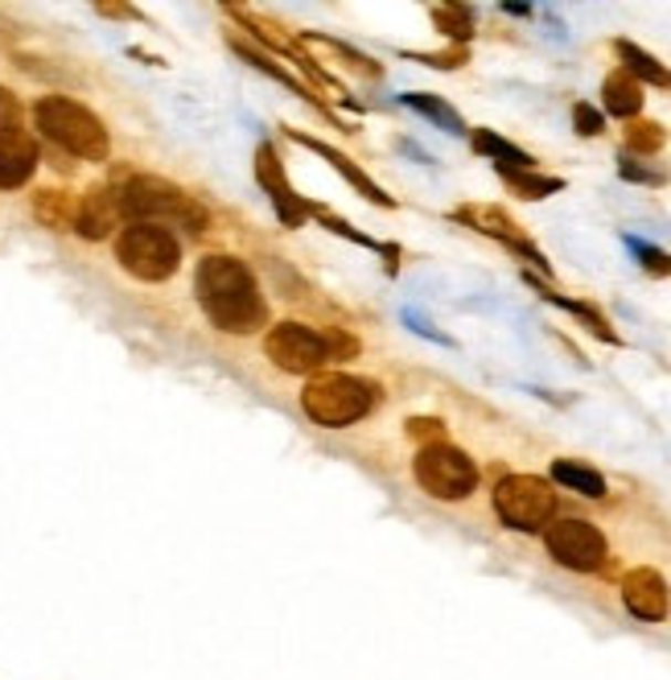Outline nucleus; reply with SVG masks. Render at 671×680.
<instances>
[{
    "label": "nucleus",
    "mask_w": 671,
    "mask_h": 680,
    "mask_svg": "<svg viewBox=\"0 0 671 680\" xmlns=\"http://www.w3.org/2000/svg\"><path fill=\"white\" fill-rule=\"evenodd\" d=\"M195 293L207 317L227 334H252L264 326V297L252 272L235 257H207L195 272Z\"/></svg>",
    "instance_id": "nucleus-1"
},
{
    "label": "nucleus",
    "mask_w": 671,
    "mask_h": 680,
    "mask_svg": "<svg viewBox=\"0 0 671 680\" xmlns=\"http://www.w3.org/2000/svg\"><path fill=\"white\" fill-rule=\"evenodd\" d=\"M33 124L42 128V136L59 149L75 153L83 161H104L112 140H107V128L99 124L95 112H87L75 100H62V95H45L33 107Z\"/></svg>",
    "instance_id": "nucleus-2"
},
{
    "label": "nucleus",
    "mask_w": 671,
    "mask_h": 680,
    "mask_svg": "<svg viewBox=\"0 0 671 680\" xmlns=\"http://www.w3.org/2000/svg\"><path fill=\"white\" fill-rule=\"evenodd\" d=\"M379 393L375 384L358 376H314L301 393V408L310 412V421L326 425V429H346V425L363 421L375 408Z\"/></svg>",
    "instance_id": "nucleus-3"
},
{
    "label": "nucleus",
    "mask_w": 671,
    "mask_h": 680,
    "mask_svg": "<svg viewBox=\"0 0 671 680\" xmlns=\"http://www.w3.org/2000/svg\"><path fill=\"white\" fill-rule=\"evenodd\" d=\"M119 215H128L133 223H186L190 231L207 227V215L190 195H181L178 186L161 178H133L119 190Z\"/></svg>",
    "instance_id": "nucleus-4"
},
{
    "label": "nucleus",
    "mask_w": 671,
    "mask_h": 680,
    "mask_svg": "<svg viewBox=\"0 0 671 680\" xmlns=\"http://www.w3.org/2000/svg\"><path fill=\"white\" fill-rule=\"evenodd\" d=\"M412 474L424 495L441 499V503H458V499H470L478 491V467L474 458L449 441H433V446H420L417 462H412Z\"/></svg>",
    "instance_id": "nucleus-5"
},
{
    "label": "nucleus",
    "mask_w": 671,
    "mask_h": 680,
    "mask_svg": "<svg viewBox=\"0 0 671 680\" xmlns=\"http://www.w3.org/2000/svg\"><path fill=\"white\" fill-rule=\"evenodd\" d=\"M116 260L133 272L136 281H169L181 264V248L165 227L133 223L119 231Z\"/></svg>",
    "instance_id": "nucleus-6"
},
{
    "label": "nucleus",
    "mask_w": 671,
    "mask_h": 680,
    "mask_svg": "<svg viewBox=\"0 0 671 680\" xmlns=\"http://www.w3.org/2000/svg\"><path fill=\"white\" fill-rule=\"evenodd\" d=\"M494 512L515 532H544L553 524L556 491L539 474H507L494 487Z\"/></svg>",
    "instance_id": "nucleus-7"
},
{
    "label": "nucleus",
    "mask_w": 671,
    "mask_h": 680,
    "mask_svg": "<svg viewBox=\"0 0 671 680\" xmlns=\"http://www.w3.org/2000/svg\"><path fill=\"white\" fill-rule=\"evenodd\" d=\"M264 355H269L281 372L289 376H317L334 355H329L326 334L310 331L301 322H281L272 326V334L264 338Z\"/></svg>",
    "instance_id": "nucleus-8"
},
{
    "label": "nucleus",
    "mask_w": 671,
    "mask_h": 680,
    "mask_svg": "<svg viewBox=\"0 0 671 680\" xmlns=\"http://www.w3.org/2000/svg\"><path fill=\"white\" fill-rule=\"evenodd\" d=\"M544 544H548V553H553L556 565H565L573 574H594L606 565L610 557V548H606V536L597 524L589 520H553L548 529H544Z\"/></svg>",
    "instance_id": "nucleus-9"
},
{
    "label": "nucleus",
    "mask_w": 671,
    "mask_h": 680,
    "mask_svg": "<svg viewBox=\"0 0 671 680\" xmlns=\"http://www.w3.org/2000/svg\"><path fill=\"white\" fill-rule=\"evenodd\" d=\"M622 603H627V610L635 615V619L642 623H663L671 610V589L668 582H663V574H656V569H630L627 577H622Z\"/></svg>",
    "instance_id": "nucleus-10"
},
{
    "label": "nucleus",
    "mask_w": 671,
    "mask_h": 680,
    "mask_svg": "<svg viewBox=\"0 0 671 680\" xmlns=\"http://www.w3.org/2000/svg\"><path fill=\"white\" fill-rule=\"evenodd\" d=\"M119 223V190H91L75 207V231L83 240H104L107 231Z\"/></svg>",
    "instance_id": "nucleus-11"
},
{
    "label": "nucleus",
    "mask_w": 671,
    "mask_h": 680,
    "mask_svg": "<svg viewBox=\"0 0 671 680\" xmlns=\"http://www.w3.org/2000/svg\"><path fill=\"white\" fill-rule=\"evenodd\" d=\"M38 169V145L33 136L13 133V136H0V190H17L25 186Z\"/></svg>",
    "instance_id": "nucleus-12"
},
{
    "label": "nucleus",
    "mask_w": 671,
    "mask_h": 680,
    "mask_svg": "<svg viewBox=\"0 0 671 680\" xmlns=\"http://www.w3.org/2000/svg\"><path fill=\"white\" fill-rule=\"evenodd\" d=\"M453 219L465 227H474V231H482V236H491V240L507 243L511 252L520 248V243H527L520 236V227H515V219H511L507 211H499V207H458L453 211Z\"/></svg>",
    "instance_id": "nucleus-13"
},
{
    "label": "nucleus",
    "mask_w": 671,
    "mask_h": 680,
    "mask_svg": "<svg viewBox=\"0 0 671 680\" xmlns=\"http://www.w3.org/2000/svg\"><path fill=\"white\" fill-rule=\"evenodd\" d=\"M601 104H606V112L618 116V121H635L642 112V83H635V79L618 66V71H610L606 83H601Z\"/></svg>",
    "instance_id": "nucleus-14"
},
{
    "label": "nucleus",
    "mask_w": 671,
    "mask_h": 680,
    "mask_svg": "<svg viewBox=\"0 0 671 680\" xmlns=\"http://www.w3.org/2000/svg\"><path fill=\"white\" fill-rule=\"evenodd\" d=\"M614 50H618V59H622V71H627L635 83H651V87L671 91V71L656 59V54H647L642 45L627 42V38H618Z\"/></svg>",
    "instance_id": "nucleus-15"
},
{
    "label": "nucleus",
    "mask_w": 671,
    "mask_h": 680,
    "mask_svg": "<svg viewBox=\"0 0 671 680\" xmlns=\"http://www.w3.org/2000/svg\"><path fill=\"white\" fill-rule=\"evenodd\" d=\"M474 149L482 153V157H491L494 166L499 169H536V157L532 153H523V149H515L511 140H503V136H494L491 128H478L474 136Z\"/></svg>",
    "instance_id": "nucleus-16"
},
{
    "label": "nucleus",
    "mask_w": 671,
    "mask_h": 680,
    "mask_svg": "<svg viewBox=\"0 0 671 680\" xmlns=\"http://www.w3.org/2000/svg\"><path fill=\"white\" fill-rule=\"evenodd\" d=\"M553 479L568 491H577L585 499H601L606 495V479L597 474L594 467H581V462H573V458H556L553 462Z\"/></svg>",
    "instance_id": "nucleus-17"
},
{
    "label": "nucleus",
    "mask_w": 671,
    "mask_h": 680,
    "mask_svg": "<svg viewBox=\"0 0 671 680\" xmlns=\"http://www.w3.org/2000/svg\"><path fill=\"white\" fill-rule=\"evenodd\" d=\"M297 140H301V145H305V149H314V153H322V157H329V161H334V169H338V174H343V178H350V181H355L358 190H363V195L371 198L375 207H391V198L384 195V190H379V186H375V181L367 178V174H363V169H355V166H350V161H346L343 153L326 149V145H322V140H314V136H301V133H297Z\"/></svg>",
    "instance_id": "nucleus-18"
},
{
    "label": "nucleus",
    "mask_w": 671,
    "mask_h": 680,
    "mask_svg": "<svg viewBox=\"0 0 671 680\" xmlns=\"http://www.w3.org/2000/svg\"><path fill=\"white\" fill-rule=\"evenodd\" d=\"M499 174H503V181H507L520 198H527V202H539V198L565 190V178H548V174H536V169H499Z\"/></svg>",
    "instance_id": "nucleus-19"
},
{
    "label": "nucleus",
    "mask_w": 671,
    "mask_h": 680,
    "mask_svg": "<svg viewBox=\"0 0 671 680\" xmlns=\"http://www.w3.org/2000/svg\"><path fill=\"white\" fill-rule=\"evenodd\" d=\"M403 104L412 107V112H420V116H429V121H433L437 128H445V133H453V136L465 133L462 116H458V112H453L445 100H437V95H424V91H408V95H403Z\"/></svg>",
    "instance_id": "nucleus-20"
},
{
    "label": "nucleus",
    "mask_w": 671,
    "mask_h": 680,
    "mask_svg": "<svg viewBox=\"0 0 671 680\" xmlns=\"http://www.w3.org/2000/svg\"><path fill=\"white\" fill-rule=\"evenodd\" d=\"M527 285H536V281H527ZM539 289V297L544 302H553V305H560V310H568V314H577L585 322V331H594L601 343H618V334L610 331V322L606 317L597 314L594 305H585V302H568V297H560V293H553V289H544V285H536Z\"/></svg>",
    "instance_id": "nucleus-21"
},
{
    "label": "nucleus",
    "mask_w": 671,
    "mask_h": 680,
    "mask_svg": "<svg viewBox=\"0 0 671 680\" xmlns=\"http://www.w3.org/2000/svg\"><path fill=\"white\" fill-rule=\"evenodd\" d=\"M433 21L441 25L445 38H453V42H470V38H474V9H470V4H437Z\"/></svg>",
    "instance_id": "nucleus-22"
},
{
    "label": "nucleus",
    "mask_w": 671,
    "mask_h": 680,
    "mask_svg": "<svg viewBox=\"0 0 671 680\" xmlns=\"http://www.w3.org/2000/svg\"><path fill=\"white\" fill-rule=\"evenodd\" d=\"M668 145V133L651 121H635L627 128V153L630 157H656L659 149Z\"/></svg>",
    "instance_id": "nucleus-23"
},
{
    "label": "nucleus",
    "mask_w": 671,
    "mask_h": 680,
    "mask_svg": "<svg viewBox=\"0 0 671 680\" xmlns=\"http://www.w3.org/2000/svg\"><path fill=\"white\" fill-rule=\"evenodd\" d=\"M38 219L50 227H75V202L62 195V190H42L38 195Z\"/></svg>",
    "instance_id": "nucleus-24"
},
{
    "label": "nucleus",
    "mask_w": 671,
    "mask_h": 680,
    "mask_svg": "<svg viewBox=\"0 0 671 680\" xmlns=\"http://www.w3.org/2000/svg\"><path fill=\"white\" fill-rule=\"evenodd\" d=\"M618 174H622L627 181H642V186H663V181L671 178L668 169L642 166L639 157H630V153H622V157H618Z\"/></svg>",
    "instance_id": "nucleus-25"
},
{
    "label": "nucleus",
    "mask_w": 671,
    "mask_h": 680,
    "mask_svg": "<svg viewBox=\"0 0 671 680\" xmlns=\"http://www.w3.org/2000/svg\"><path fill=\"white\" fill-rule=\"evenodd\" d=\"M573 128H577V136H601L606 133V116L594 104H573Z\"/></svg>",
    "instance_id": "nucleus-26"
},
{
    "label": "nucleus",
    "mask_w": 671,
    "mask_h": 680,
    "mask_svg": "<svg viewBox=\"0 0 671 680\" xmlns=\"http://www.w3.org/2000/svg\"><path fill=\"white\" fill-rule=\"evenodd\" d=\"M441 433H445V429H441L437 417H412V421H408V438L412 441H429V446H433V441H441Z\"/></svg>",
    "instance_id": "nucleus-27"
},
{
    "label": "nucleus",
    "mask_w": 671,
    "mask_h": 680,
    "mask_svg": "<svg viewBox=\"0 0 671 680\" xmlns=\"http://www.w3.org/2000/svg\"><path fill=\"white\" fill-rule=\"evenodd\" d=\"M503 13H511V17H527L532 9L527 4H503Z\"/></svg>",
    "instance_id": "nucleus-28"
}]
</instances>
